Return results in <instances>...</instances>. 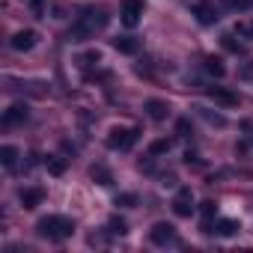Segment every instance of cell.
I'll return each mask as SVG.
<instances>
[{"label":"cell","instance_id":"obj_1","mask_svg":"<svg viewBox=\"0 0 253 253\" xmlns=\"http://www.w3.org/2000/svg\"><path fill=\"white\" fill-rule=\"evenodd\" d=\"M104 27H107V12L101 6H86L78 15V21L72 24V33L69 36H72V42H86V39H92Z\"/></svg>","mask_w":253,"mask_h":253},{"label":"cell","instance_id":"obj_2","mask_svg":"<svg viewBox=\"0 0 253 253\" xmlns=\"http://www.w3.org/2000/svg\"><path fill=\"white\" fill-rule=\"evenodd\" d=\"M36 232L42 238H48V241H66L75 232V223L69 217H63V214H48V217H42L36 223Z\"/></svg>","mask_w":253,"mask_h":253},{"label":"cell","instance_id":"obj_3","mask_svg":"<svg viewBox=\"0 0 253 253\" xmlns=\"http://www.w3.org/2000/svg\"><path fill=\"white\" fill-rule=\"evenodd\" d=\"M137 134H140V131H137V128H128V125H113L110 134H107V146L125 152V149H131V146L137 143Z\"/></svg>","mask_w":253,"mask_h":253},{"label":"cell","instance_id":"obj_4","mask_svg":"<svg viewBox=\"0 0 253 253\" xmlns=\"http://www.w3.org/2000/svg\"><path fill=\"white\" fill-rule=\"evenodd\" d=\"M143 15V3L140 0H122V24L125 27H137Z\"/></svg>","mask_w":253,"mask_h":253},{"label":"cell","instance_id":"obj_5","mask_svg":"<svg viewBox=\"0 0 253 253\" xmlns=\"http://www.w3.org/2000/svg\"><path fill=\"white\" fill-rule=\"evenodd\" d=\"M27 104H12V107H6L3 110V119H0V122H3V128H15V125H24L27 122Z\"/></svg>","mask_w":253,"mask_h":253},{"label":"cell","instance_id":"obj_6","mask_svg":"<svg viewBox=\"0 0 253 253\" xmlns=\"http://www.w3.org/2000/svg\"><path fill=\"white\" fill-rule=\"evenodd\" d=\"M173 211L179 217H191L194 211V197H191V188H179V194L173 197Z\"/></svg>","mask_w":253,"mask_h":253},{"label":"cell","instance_id":"obj_7","mask_svg":"<svg viewBox=\"0 0 253 253\" xmlns=\"http://www.w3.org/2000/svg\"><path fill=\"white\" fill-rule=\"evenodd\" d=\"M149 238H152V244L164 247V244H173L176 241V229H173V223H155L149 229Z\"/></svg>","mask_w":253,"mask_h":253},{"label":"cell","instance_id":"obj_8","mask_svg":"<svg viewBox=\"0 0 253 253\" xmlns=\"http://www.w3.org/2000/svg\"><path fill=\"white\" fill-rule=\"evenodd\" d=\"M191 12L197 15L200 24H214V21H217V6L211 3V0H197Z\"/></svg>","mask_w":253,"mask_h":253},{"label":"cell","instance_id":"obj_9","mask_svg":"<svg viewBox=\"0 0 253 253\" xmlns=\"http://www.w3.org/2000/svg\"><path fill=\"white\" fill-rule=\"evenodd\" d=\"M39 42V36H36V30H18L12 39H9V45L15 48V51H30L33 45Z\"/></svg>","mask_w":253,"mask_h":253},{"label":"cell","instance_id":"obj_10","mask_svg":"<svg viewBox=\"0 0 253 253\" xmlns=\"http://www.w3.org/2000/svg\"><path fill=\"white\" fill-rule=\"evenodd\" d=\"M167 113H170L167 101H161V98H149V101H146V116H149L152 122H164Z\"/></svg>","mask_w":253,"mask_h":253},{"label":"cell","instance_id":"obj_11","mask_svg":"<svg viewBox=\"0 0 253 253\" xmlns=\"http://www.w3.org/2000/svg\"><path fill=\"white\" fill-rule=\"evenodd\" d=\"M209 98L217 101V104H223V107H235V104H238V95L229 92V89H223V86H211V89H209Z\"/></svg>","mask_w":253,"mask_h":253},{"label":"cell","instance_id":"obj_12","mask_svg":"<svg viewBox=\"0 0 253 253\" xmlns=\"http://www.w3.org/2000/svg\"><path fill=\"white\" fill-rule=\"evenodd\" d=\"M18 197H21V206H24V209H36V206H42L45 191H42V188H24Z\"/></svg>","mask_w":253,"mask_h":253},{"label":"cell","instance_id":"obj_13","mask_svg":"<svg viewBox=\"0 0 253 253\" xmlns=\"http://www.w3.org/2000/svg\"><path fill=\"white\" fill-rule=\"evenodd\" d=\"M113 48L119 54H137L140 51V42L134 36H119V39H113Z\"/></svg>","mask_w":253,"mask_h":253},{"label":"cell","instance_id":"obj_14","mask_svg":"<svg viewBox=\"0 0 253 253\" xmlns=\"http://www.w3.org/2000/svg\"><path fill=\"white\" fill-rule=\"evenodd\" d=\"M0 164H3L6 170H12L18 164V149L15 146H0Z\"/></svg>","mask_w":253,"mask_h":253},{"label":"cell","instance_id":"obj_15","mask_svg":"<svg viewBox=\"0 0 253 253\" xmlns=\"http://www.w3.org/2000/svg\"><path fill=\"white\" fill-rule=\"evenodd\" d=\"M206 72L214 75V78H223V75H226V66H223L220 57H206Z\"/></svg>","mask_w":253,"mask_h":253},{"label":"cell","instance_id":"obj_16","mask_svg":"<svg viewBox=\"0 0 253 253\" xmlns=\"http://www.w3.org/2000/svg\"><path fill=\"white\" fill-rule=\"evenodd\" d=\"M214 232H217V235H223V238H229V235H235V232H238V223H235V220H226V217H223V220H217Z\"/></svg>","mask_w":253,"mask_h":253},{"label":"cell","instance_id":"obj_17","mask_svg":"<svg viewBox=\"0 0 253 253\" xmlns=\"http://www.w3.org/2000/svg\"><path fill=\"white\" fill-rule=\"evenodd\" d=\"M45 167H48L54 176H60V173L66 170V161H63V158H57V155H48V158H45Z\"/></svg>","mask_w":253,"mask_h":253},{"label":"cell","instance_id":"obj_18","mask_svg":"<svg viewBox=\"0 0 253 253\" xmlns=\"http://www.w3.org/2000/svg\"><path fill=\"white\" fill-rule=\"evenodd\" d=\"M92 179H95L98 185H110V182H113V176H110L107 167H92Z\"/></svg>","mask_w":253,"mask_h":253},{"label":"cell","instance_id":"obj_19","mask_svg":"<svg viewBox=\"0 0 253 253\" xmlns=\"http://www.w3.org/2000/svg\"><path fill=\"white\" fill-rule=\"evenodd\" d=\"M149 152H152V155H164V152H170V140H155Z\"/></svg>","mask_w":253,"mask_h":253},{"label":"cell","instance_id":"obj_20","mask_svg":"<svg viewBox=\"0 0 253 253\" xmlns=\"http://www.w3.org/2000/svg\"><path fill=\"white\" fill-rule=\"evenodd\" d=\"M134 203H137L134 194H119V197H116V206H125V209H131Z\"/></svg>","mask_w":253,"mask_h":253},{"label":"cell","instance_id":"obj_21","mask_svg":"<svg viewBox=\"0 0 253 253\" xmlns=\"http://www.w3.org/2000/svg\"><path fill=\"white\" fill-rule=\"evenodd\" d=\"M110 232H113V235H122V232H125V220L113 217V220H110Z\"/></svg>","mask_w":253,"mask_h":253},{"label":"cell","instance_id":"obj_22","mask_svg":"<svg viewBox=\"0 0 253 253\" xmlns=\"http://www.w3.org/2000/svg\"><path fill=\"white\" fill-rule=\"evenodd\" d=\"M203 214H206V220L214 214V203H211V200H209V203H203Z\"/></svg>","mask_w":253,"mask_h":253},{"label":"cell","instance_id":"obj_23","mask_svg":"<svg viewBox=\"0 0 253 253\" xmlns=\"http://www.w3.org/2000/svg\"><path fill=\"white\" fill-rule=\"evenodd\" d=\"M232 6H238V9H247V6H253V0H229Z\"/></svg>","mask_w":253,"mask_h":253},{"label":"cell","instance_id":"obj_24","mask_svg":"<svg viewBox=\"0 0 253 253\" xmlns=\"http://www.w3.org/2000/svg\"><path fill=\"white\" fill-rule=\"evenodd\" d=\"M223 45H226L229 51H238V45H235V39H232V36H223Z\"/></svg>","mask_w":253,"mask_h":253},{"label":"cell","instance_id":"obj_25","mask_svg":"<svg viewBox=\"0 0 253 253\" xmlns=\"http://www.w3.org/2000/svg\"><path fill=\"white\" fill-rule=\"evenodd\" d=\"M179 134L188 137V119H179Z\"/></svg>","mask_w":253,"mask_h":253}]
</instances>
